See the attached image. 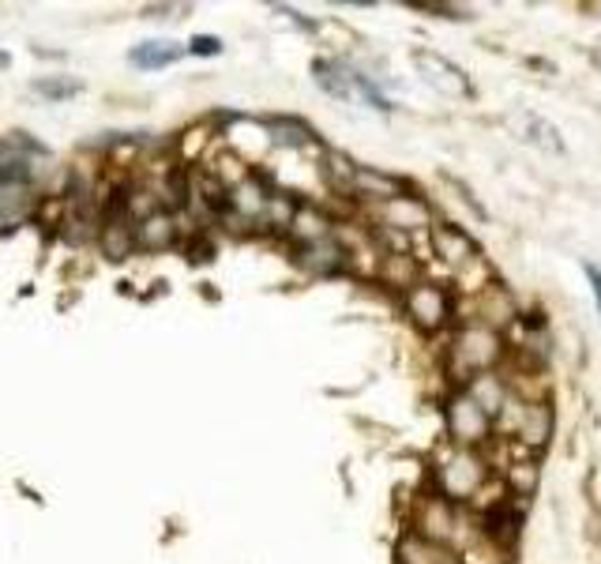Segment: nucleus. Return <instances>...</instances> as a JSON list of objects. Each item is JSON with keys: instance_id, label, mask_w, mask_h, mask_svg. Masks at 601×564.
Wrapping results in <instances>:
<instances>
[{"instance_id": "obj_1", "label": "nucleus", "mask_w": 601, "mask_h": 564, "mask_svg": "<svg viewBox=\"0 0 601 564\" xmlns=\"http://www.w3.org/2000/svg\"><path fill=\"white\" fill-rule=\"evenodd\" d=\"M504 354V339L496 335V328L485 324H466L459 328L455 343H451V373L455 380H470L478 373H493V365Z\"/></svg>"}, {"instance_id": "obj_2", "label": "nucleus", "mask_w": 601, "mask_h": 564, "mask_svg": "<svg viewBox=\"0 0 601 564\" xmlns=\"http://www.w3.org/2000/svg\"><path fill=\"white\" fill-rule=\"evenodd\" d=\"M485 482H489L485 459L474 455L470 448H451V452H444V459L436 463V486H440V497L451 504L470 501Z\"/></svg>"}, {"instance_id": "obj_3", "label": "nucleus", "mask_w": 601, "mask_h": 564, "mask_svg": "<svg viewBox=\"0 0 601 564\" xmlns=\"http://www.w3.org/2000/svg\"><path fill=\"white\" fill-rule=\"evenodd\" d=\"M447 433H451V444H455V448H470V452H474V448L485 444L489 433H493V418L459 388V392L447 399Z\"/></svg>"}, {"instance_id": "obj_4", "label": "nucleus", "mask_w": 601, "mask_h": 564, "mask_svg": "<svg viewBox=\"0 0 601 564\" xmlns=\"http://www.w3.org/2000/svg\"><path fill=\"white\" fill-rule=\"evenodd\" d=\"M410 61H414V68L421 72V79H425L429 87H436L440 94H447V98H470V94H474L470 76H466L455 61L440 57L436 49H421V46L410 49Z\"/></svg>"}, {"instance_id": "obj_5", "label": "nucleus", "mask_w": 601, "mask_h": 564, "mask_svg": "<svg viewBox=\"0 0 601 564\" xmlns=\"http://www.w3.org/2000/svg\"><path fill=\"white\" fill-rule=\"evenodd\" d=\"M406 316L421 331H440L451 320V298L440 282H414L406 290Z\"/></svg>"}, {"instance_id": "obj_6", "label": "nucleus", "mask_w": 601, "mask_h": 564, "mask_svg": "<svg viewBox=\"0 0 601 564\" xmlns=\"http://www.w3.org/2000/svg\"><path fill=\"white\" fill-rule=\"evenodd\" d=\"M432 252L444 260L455 275H466L470 267H481V252L474 245V237L459 230L455 222H436L432 226Z\"/></svg>"}, {"instance_id": "obj_7", "label": "nucleus", "mask_w": 601, "mask_h": 564, "mask_svg": "<svg viewBox=\"0 0 601 564\" xmlns=\"http://www.w3.org/2000/svg\"><path fill=\"white\" fill-rule=\"evenodd\" d=\"M459 527H463V516L455 512V504L444 501V497H429L421 516H417V531L421 538H429L436 546H455L459 542Z\"/></svg>"}, {"instance_id": "obj_8", "label": "nucleus", "mask_w": 601, "mask_h": 564, "mask_svg": "<svg viewBox=\"0 0 601 564\" xmlns=\"http://www.w3.org/2000/svg\"><path fill=\"white\" fill-rule=\"evenodd\" d=\"M376 219L384 230H399V234H414L421 226H429V207L421 196H410V192H402L395 200H387V204L376 207Z\"/></svg>"}, {"instance_id": "obj_9", "label": "nucleus", "mask_w": 601, "mask_h": 564, "mask_svg": "<svg viewBox=\"0 0 601 564\" xmlns=\"http://www.w3.org/2000/svg\"><path fill=\"white\" fill-rule=\"evenodd\" d=\"M508 125H511V132H515L523 143H530V147H538V151H545V155H564V140H560V132H556L553 121H545L541 113L515 110L508 117Z\"/></svg>"}, {"instance_id": "obj_10", "label": "nucleus", "mask_w": 601, "mask_h": 564, "mask_svg": "<svg viewBox=\"0 0 601 564\" xmlns=\"http://www.w3.org/2000/svg\"><path fill=\"white\" fill-rule=\"evenodd\" d=\"M406 192V181L399 177H391V173L376 170V166H357L354 170V181L346 188V196H357V200H369V204H387V200H395Z\"/></svg>"}, {"instance_id": "obj_11", "label": "nucleus", "mask_w": 601, "mask_h": 564, "mask_svg": "<svg viewBox=\"0 0 601 564\" xmlns=\"http://www.w3.org/2000/svg\"><path fill=\"white\" fill-rule=\"evenodd\" d=\"M297 264L305 267V271H312V275H339V271L350 267V260H346V245L331 234L324 237V241L301 245V249H297Z\"/></svg>"}, {"instance_id": "obj_12", "label": "nucleus", "mask_w": 601, "mask_h": 564, "mask_svg": "<svg viewBox=\"0 0 601 564\" xmlns=\"http://www.w3.org/2000/svg\"><path fill=\"white\" fill-rule=\"evenodd\" d=\"M177 215L170 211H155L147 219L136 222V252H166L177 245Z\"/></svg>"}, {"instance_id": "obj_13", "label": "nucleus", "mask_w": 601, "mask_h": 564, "mask_svg": "<svg viewBox=\"0 0 601 564\" xmlns=\"http://www.w3.org/2000/svg\"><path fill=\"white\" fill-rule=\"evenodd\" d=\"M34 207H38V196H34V188L0 185V234H8V230H16L19 222L31 219Z\"/></svg>"}, {"instance_id": "obj_14", "label": "nucleus", "mask_w": 601, "mask_h": 564, "mask_svg": "<svg viewBox=\"0 0 601 564\" xmlns=\"http://www.w3.org/2000/svg\"><path fill=\"white\" fill-rule=\"evenodd\" d=\"M463 392L470 395V399H474V403H478V407L485 410V414H489L493 422L500 418V410H504V403H508V384H504V380H500L496 373H478V376H470V380L463 384Z\"/></svg>"}, {"instance_id": "obj_15", "label": "nucleus", "mask_w": 601, "mask_h": 564, "mask_svg": "<svg viewBox=\"0 0 601 564\" xmlns=\"http://www.w3.org/2000/svg\"><path fill=\"white\" fill-rule=\"evenodd\" d=\"M286 234H290L293 245L301 249V245H312V241H324V237H331L335 230H331V219H327L324 211H316L312 204H297Z\"/></svg>"}, {"instance_id": "obj_16", "label": "nucleus", "mask_w": 601, "mask_h": 564, "mask_svg": "<svg viewBox=\"0 0 601 564\" xmlns=\"http://www.w3.org/2000/svg\"><path fill=\"white\" fill-rule=\"evenodd\" d=\"M312 76L320 83V91H327L339 102H354V87H350V64L335 61V57H316L312 61Z\"/></svg>"}, {"instance_id": "obj_17", "label": "nucleus", "mask_w": 601, "mask_h": 564, "mask_svg": "<svg viewBox=\"0 0 601 564\" xmlns=\"http://www.w3.org/2000/svg\"><path fill=\"white\" fill-rule=\"evenodd\" d=\"M185 57V46H177V42H166V38H151V42H139L132 53H128V61L143 68V72H158V68H170Z\"/></svg>"}, {"instance_id": "obj_18", "label": "nucleus", "mask_w": 601, "mask_h": 564, "mask_svg": "<svg viewBox=\"0 0 601 564\" xmlns=\"http://www.w3.org/2000/svg\"><path fill=\"white\" fill-rule=\"evenodd\" d=\"M399 561L402 564H459V557H455V549L436 546V542L421 538V534H406L399 542Z\"/></svg>"}, {"instance_id": "obj_19", "label": "nucleus", "mask_w": 601, "mask_h": 564, "mask_svg": "<svg viewBox=\"0 0 601 564\" xmlns=\"http://www.w3.org/2000/svg\"><path fill=\"white\" fill-rule=\"evenodd\" d=\"M549 429H553V410L545 403H526L523 418L515 425V437L523 440L526 448H541L549 440Z\"/></svg>"}, {"instance_id": "obj_20", "label": "nucleus", "mask_w": 601, "mask_h": 564, "mask_svg": "<svg viewBox=\"0 0 601 564\" xmlns=\"http://www.w3.org/2000/svg\"><path fill=\"white\" fill-rule=\"evenodd\" d=\"M263 128L271 132V143L278 147H312L316 132L297 117H263Z\"/></svg>"}, {"instance_id": "obj_21", "label": "nucleus", "mask_w": 601, "mask_h": 564, "mask_svg": "<svg viewBox=\"0 0 601 564\" xmlns=\"http://www.w3.org/2000/svg\"><path fill=\"white\" fill-rule=\"evenodd\" d=\"M320 166H324L327 185L335 188V192H346V188H350V181H354V170H357L354 158L342 155V151H335V147H324V158H320Z\"/></svg>"}, {"instance_id": "obj_22", "label": "nucleus", "mask_w": 601, "mask_h": 564, "mask_svg": "<svg viewBox=\"0 0 601 564\" xmlns=\"http://www.w3.org/2000/svg\"><path fill=\"white\" fill-rule=\"evenodd\" d=\"M31 91L38 98H46V102H68V98H76L83 91V83L72 76H46V79H34Z\"/></svg>"}, {"instance_id": "obj_23", "label": "nucleus", "mask_w": 601, "mask_h": 564, "mask_svg": "<svg viewBox=\"0 0 601 564\" xmlns=\"http://www.w3.org/2000/svg\"><path fill=\"white\" fill-rule=\"evenodd\" d=\"M185 53H192V57H218V53H222V38H215V34H196V38L188 42Z\"/></svg>"}, {"instance_id": "obj_24", "label": "nucleus", "mask_w": 601, "mask_h": 564, "mask_svg": "<svg viewBox=\"0 0 601 564\" xmlns=\"http://www.w3.org/2000/svg\"><path fill=\"white\" fill-rule=\"evenodd\" d=\"M410 8H417V12H432V16L440 19H470V12L466 8H455V4H410Z\"/></svg>"}, {"instance_id": "obj_25", "label": "nucleus", "mask_w": 601, "mask_h": 564, "mask_svg": "<svg viewBox=\"0 0 601 564\" xmlns=\"http://www.w3.org/2000/svg\"><path fill=\"white\" fill-rule=\"evenodd\" d=\"M586 279H590V286H594V301H598V313H601V267L586 264Z\"/></svg>"}, {"instance_id": "obj_26", "label": "nucleus", "mask_w": 601, "mask_h": 564, "mask_svg": "<svg viewBox=\"0 0 601 564\" xmlns=\"http://www.w3.org/2000/svg\"><path fill=\"white\" fill-rule=\"evenodd\" d=\"M594 64L601 68V38H598V46H594Z\"/></svg>"}, {"instance_id": "obj_27", "label": "nucleus", "mask_w": 601, "mask_h": 564, "mask_svg": "<svg viewBox=\"0 0 601 564\" xmlns=\"http://www.w3.org/2000/svg\"><path fill=\"white\" fill-rule=\"evenodd\" d=\"M4 64H8V57H4V53H0V68H4Z\"/></svg>"}]
</instances>
